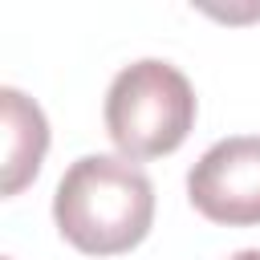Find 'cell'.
<instances>
[{
	"mask_svg": "<svg viewBox=\"0 0 260 260\" xmlns=\"http://www.w3.org/2000/svg\"><path fill=\"white\" fill-rule=\"evenodd\" d=\"M187 199L211 223H260V134H236L207 146L187 171Z\"/></svg>",
	"mask_w": 260,
	"mask_h": 260,
	"instance_id": "3957f363",
	"label": "cell"
},
{
	"mask_svg": "<svg viewBox=\"0 0 260 260\" xmlns=\"http://www.w3.org/2000/svg\"><path fill=\"white\" fill-rule=\"evenodd\" d=\"M195 126L191 81L158 57L126 65L106 93V134L122 158H158L183 146Z\"/></svg>",
	"mask_w": 260,
	"mask_h": 260,
	"instance_id": "7a4b0ae2",
	"label": "cell"
},
{
	"mask_svg": "<svg viewBox=\"0 0 260 260\" xmlns=\"http://www.w3.org/2000/svg\"><path fill=\"white\" fill-rule=\"evenodd\" d=\"M0 134H4V179H0V191L4 195H20L41 162H45V150H49V122L41 114V106L32 98H24L20 89L4 85L0 89Z\"/></svg>",
	"mask_w": 260,
	"mask_h": 260,
	"instance_id": "277c9868",
	"label": "cell"
},
{
	"mask_svg": "<svg viewBox=\"0 0 260 260\" xmlns=\"http://www.w3.org/2000/svg\"><path fill=\"white\" fill-rule=\"evenodd\" d=\"M228 260H260V248H244V252H236V256H228Z\"/></svg>",
	"mask_w": 260,
	"mask_h": 260,
	"instance_id": "5b68a950",
	"label": "cell"
},
{
	"mask_svg": "<svg viewBox=\"0 0 260 260\" xmlns=\"http://www.w3.org/2000/svg\"><path fill=\"white\" fill-rule=\"evenodd\" d=\"M4 260H12V256H4Z\"/></svg>",
	"mask_w": 260,
	"mask_h": 260,
	"instance_id": "8992f818",
	"label": "cell"
},
{
	"mask_svg": "<svg viewBox=\"0 0 260 260\" xmlns=\"http://www.w3.org/2000/svg\"><path fill=\"white\" fill-rule=\"evenodd\" d=\"M53 219L77 252L118 256L146 240L154 187L146 171L122 154H81L57 183Z\"/></svg>",
	"mask_w": 260,
	"mask_h": 260,
	"instance_id": "6da1fadb",
	"label": "cell"
}]
</instances>
